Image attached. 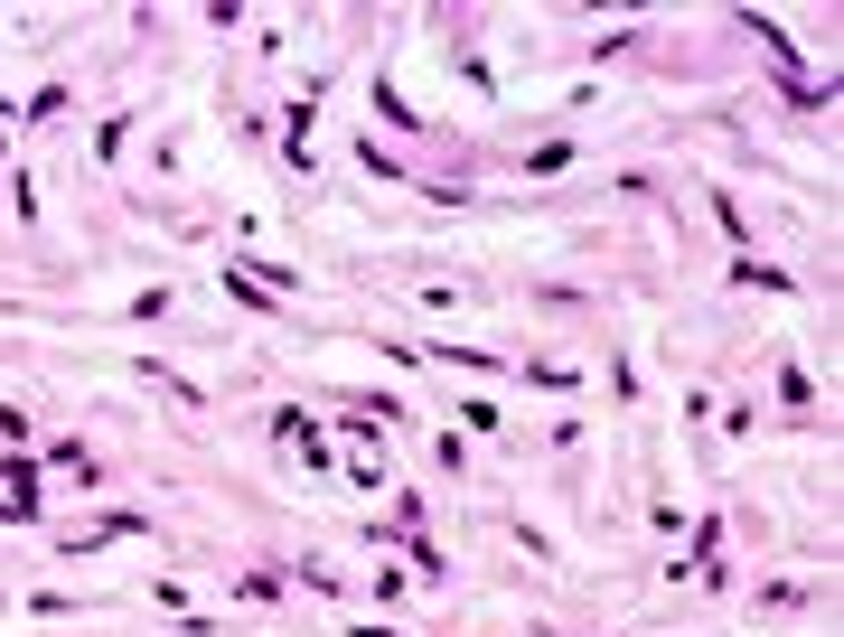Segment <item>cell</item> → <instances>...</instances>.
Here are the masks:
<instances>
[{
    "label": "cell",
    "mask_w": 844,
    "mask_h": 637,
    "mask_svg": "<svg viewBox=\"0 0 844 637\" xmlns=\"http://www.w3.org/2000/svg\"><path fill=\"white\" fill-rule=\"evenodd\" d=\"M750 28V38H760V48H770V57H797V38H788V28H779V20H741Z\"/></svg>",
    "instance_id": "cell-1"
}]
</instances>
